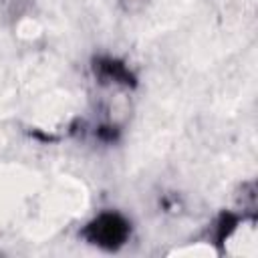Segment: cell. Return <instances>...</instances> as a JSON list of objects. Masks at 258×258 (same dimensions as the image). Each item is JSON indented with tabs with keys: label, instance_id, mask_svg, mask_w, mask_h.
Instances as JSON below:
<instances>
[{
	"label": "cell",
	"instance_id": "obj_1",
	"mask_svg": "<svg viewBox=\"0 0 258 258\" xmlns=\"http://www.w3.org/2000/svg\"><path fill=\"white\" fill-rule=\"evenodd\" d=\"M127 234H129V226L117 214H103L87 228L89 240L105 248H117L119 244L125 242Z\"/></svg>",
	"mask_w": 258,
	"mask_h": 258
},
{
	"label": "cell",
	"instance_id": "obj_2",
	"mask_svg": "<svg viewBox=\"0 0 258 258\" xmlns=\"http://www.w3.org/2000/svg\"><path fill=\"white\" fill-rule=\"evenodd\" d=\"M101 71H103L107 77L115 79V81H123V83H129V81H131V75H129V73L123 69V64H119V62L105 60V62H101Z\"/></svg>",
	"mask_w": 258,
	"mask_h": 258
}]
</instances>
